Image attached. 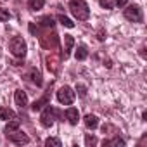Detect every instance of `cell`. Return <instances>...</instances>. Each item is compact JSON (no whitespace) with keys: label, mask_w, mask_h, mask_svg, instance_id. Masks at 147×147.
<instances>
[{"label":"cell","mask_w":147,"mask_h":147,"mask_svg":"<svg viewBox=\"0 0 147 147\" xmlns=\"http://www.w3.org/2000/svg\"><path fill=\"white\" fill-rule=\"evenodd\" d=\"M30 31H31L33 35H36V33H38V28L35 26V23H30Z\"/></svg>","instance_id":"27"},{"label":"cell","mask_w":147,"mask_h":147,"mask_svg":"<svg viewBox=\"0 0 147 147\" xmlns=\"http://www.w3.org/2000/svg\"><path fill=\"white\" fill-rule=\"evenodd\" d=\"M59 61L54 57V55H49L47 57V67H49V71H54V73H57V69H59V64H57Z\"/></svg>","instance_id":"16"},{"label":"cell","mask_w":147,"mask_h":147,"mask_svg":"<svg viewBox=\"0 0 147 147\" xmlns=\"http://www.w3.org/2000/svg\"><path fill=\"white\" fill-rule=\"evenodd\" d=\"M57 19H59V23L62 24V26H66V28H75V23H73L69 18H66V16H57Z\"/></svg>","instance_id":"20"},{"label":"cell","mask_w":147,"mask_h":147,"mask_svg":"<svg viewBox=\"0 0 147 147\" xmlns=\"http://www.w3.org/2000/svg\"><path fill=\"white\" fill-rule=\"evenodd\" d=\"M11 19V12L7 9H0V21H9Z\"/></svg>","instance_id":"25"},{"label":"cell","mask_w":147,"mask_h":147,"mask_svg":"<svg viewBox=\"0 0 147 147\" xmlns=\"http://www.w3.org/2000/svg\"><path fill=\"white\" fill-rule=\"evenodd\" d=\"M73 47H75V38H73L71 35H64V50H62V57L67 59Z\"/></svg>","instance_id":"8"},{"label":"cell","mask_w":147,"mask_h":147,"mask_svg":"<svg viewBox=\"0 0 147 147\" xmlns=\"http://www.w3.org/2000/svg\"><path fill=\"white\" fill-rule=\"evenodd\" d=\"M40 24H42L43 28H52V26H54V18H52V16H43V18L40 19Z\"/></svg>","instance_id":"21"},{"label":"cell","mask_w":147,"mask_h":147,"mask_svg":"<svg viewBox=\"0 0 147 147\" xmlns=\"http://www.w3.org/2000/svg\"><path fill=\"white\" fill-rule=\"evenodd\" d=\"M83 121H85V126L90 128V130H95V128L99 126V118H97L95 114H87Z\"/></svg>","instance_id":"11"},{"label":"cell","mask_w":147,"mask_h":147,"mask_svg":"<svg viewBox=\"0 0 147 147\" xmlns=\"http://www.w3.org/2000/svg\"><path fill=\"white\" fill-rule=\"evenodd\" d=\"M125 18L128 19V21H131V23H140L142 21V9L138 7V5H128L126 9H125Z\"/></svg>","instance_id":"5"},{"label":"cell","mask_w":147,"mask_h":147,"mask_svg":"<svg viewBox=\"0 0 147 147\" xmlns=\"http://www.w3.org/2000/svg\"><path fill=\"white\" fill-rule=\"evenodd\" d=\"M7 138H9L11 142H14V144H19V145H23V144H28V142H30V137H28L26 133H23L21 130H16V131L7 133Z\"/></svg>","instance_id":"7"},{"label":"cell","mask_w":147,"mask_h":147,"mask_svg":"<svg viewBox=\"0 0 147 147\" xmlns=\"http://www.w3.org/2000/svg\"><path fill=\"white\" fill-rule=\"evenodd\" d=\"M0 119H16V114L9 107H0Z\"/></svg>","instance_id":"13"},{"label":"cell","mask_w":147,"mask_h":147,"mask_svg":"<svg viewBox=\"0 0 147 147\" xmlns=\"http://www.w3.org/2000/svg\"><path fill=\"white\" fill-rule=\"evenodd\" d=\"M114 4H116V7H123V5H126V0H114Z\"/></svg>","instance_id":"28"},{"label":"cell","mask_w":147,"mask_h":147,"mask_svg":"<svg viewBox=\"0 0 147 147\" xmlns=\"http://www.w3.org/2000/svg\"><path fill=\"white\" fill-rule=\"evenodd\" d=\"M104 145L106 147H125V140L116 137V138H111V140H104Z\"/></svg>","instance_id":"14"},{"label":"cell","mask_w":147,"mask_h":147,"mask_svg":"<svg viewBox=\"0 0 147 147\" xmlns=\"http://www.w3.org/2000/svg\"><path fill=\"white\" fill-rule=\"evenodd\" d=\"M57 100H59L61 104H64V106H71L73 100H75V92H73V88L67 87V85L61 87V88L57 90Z\"/></svg>","instance_id":"4"},{"label":"cell","mask_w":147,"mask_h":147,"mask_svg":"<svg viewBox=\"0 0 147 147\" xmlns=\"http://www.w3.org/2000/svg\"><path fill=\"white\" fill-rule=\"evenodd\" d=\"M85 144H87V147H92V145H95L97 144V137H94V135H87L85 137Z\"/></svg>","instance_id":"23"},{"label":"cell","mask_w":147,"mask_h":147,"mask_svg":"<svg viewBox=\"0 0 147 147\" xmlns=\"http://www.w3.org/2000/svg\"><path fill=\"white\" fill-rule=\"evenodd\" d=\"M69 11L78 21H87L90 18V9H88V4L85 0H71Z\"/></svg>","instance_id":"1"},{"label":"cell","mask_w":147,"mask_h":147,"mask_svg":"<svg viewBox=\"0 0 147 147\" xmlns=\"http://www.w3.org/2000/svg\"><path fill=\"white\" fill-rule=\"evenodd\" d=\"M9 47H11L12 55H16V57H24L26 55V42L23 40V36H14L11 40Z\"/></svg>","instance_id":"3"},{"label":"cell","mask_w":147,"mask_h":147,"mask_svg":"<svg viewBox=\"0 0 147 147\" xmlns=\"http://www.w3.org/2000/svg\"><path fill=\"white\" fill-rule=\"evenodd\" d=\"M87 55H88L87 47H85V45H80V47H78V50H76V54H75V57H76L78 61H85V59H87Z\"/></svg>","instance_id":"18"},{"label":"cell","mask_w":147,"mask_h":147,"mask_svg":"<svg viewBox=\"0 0 147 147\" xmlns=\"http://www.w3.org/2000/svg\"><path fill=\"white\" fill-rule=\"evenodd\" d=\"M76 92L80 94V97H85V95H87V87L80 83V85H76Z\"/></svg>","instance_id":"26"},{"label":"cell","mask_w":147,"mask_h":147,"mask_svg":"<svg viewBox=\"0 0 147 147\" xmlns=\"http://www.w3.org/2000/svg\"><path fill=\"white\" fill-rule=\"evenodd\" d=\"M14 99H16V104H18L21 109L28 106V97H26V94H24L23 90H16V94H14Z\"/></svg>","instance_id":"10"},{"label":"cell","mask_w":147,"mask_h":147,"mask_svg":"<svg viewBox=\"0 0 147 147\" xmlns=\"http://www.w3.org/2000/svg\"><path fill=\"white\" fill-rule=\"evenodd\" d=\"M16 130H19V121H18V119H11V121L5 125V135L11 133V131H16Z\"/></svg>","instance_id":"19"},{"label":"cell","mask_w":147,"mask_h":147,"mask_svg":"<svg viewBox=\"0 0 147 147\" xmlns=\"http://www.w3.org/2000/svg\"><path fill=\"white\" fill-rule=\"evenodd\" d=\"M66 118H67V121H69L71 125H78V118H80L78 109H76V107H69V109L66 111Z\"/></svg>","instance_id":"9"},{"label":"cell","mask_w":147,"mask_h":147,"mask_svg":"<svg viewBox=\"0 0 147 147\" xmlns=\"http://www.w3.org/2000/svg\"><path fill=\"white\" fill-rule=\"evenodd\" d=\"M30 78H31V82H33L36 87H42L43 80H42V75H40V71H36V69H31V73H30Z\"/></svg>","instance_id":"15"},{"label":"cell","mask_w":147,"mask_h":147,"mask_svg":"<svg viewBox=\"0 0 147 147\" xmlns=\"http://www.w3.org/2000/svg\"><path fill=\"white\" fill-rule=\"evenodd\" d=\"M99 4H100V7H104V9H114V7H116L114 0H99Z\"/></svg>","instance_id":"22"},{"label":"cell","mask_w":147,"mask_h":147,"mask_svg":"<svg viewBox=\"0 0 147 147\" xmlns=\"http://www.w3.org/2000/svg\"><path fill=\"white\" fill-rule=\"evenodd\" d=\"M45 5V0H28V7L31 11H40Z\"/></svg>","instance_id":"17"},{"label":"cell","mask_w":147,"mask_h":147,"mask_svg":"<svg viewBox=\"0 0 147 147\" xmlns=\"http://www.w3.org/2000/svg\"><path fill=\"white\" fill-rule=\"evenodd\" d=\"M47 104H49V94H45L42 99L35 100V102H33V106H31V109H33V111H40V109H42L43 106H47Z\"/></svg>","instance_id":"12"},{"label":"cell","mask_w":147,"mask_h":147,"mask_svg":"<svg viewBox=\"0 0 147 147\" xmlns=\"http://www.w3.org/2000/svg\"><path fill=\"white\" fill-rule=\"evenodd\" d=\"M45 145H55V147H61V140L59 138H54V137H49L47 140H45Z\"/></svg>","instance_id":"24"},{"label":"cell","mask_w":147,"mask_h":147,"mask_svg":"<svg viewBox=\"0 0 147 147\" xmlns=\"http://www.w3.org/2000/svg\"><path fill=\"white\" fill-rule=\"evenodd\" d=\"M57 116H59V111H57L55 107H52L50 104H47V107L43 109V113H42V116H40V121H42V125H43L45 128H49V126L54 125V121H55Z\"/></svg>","instance_id":"2"},{"label":"cell","mask_w":147,"mask_h":147,"mask_svg":"<svg viewBox=\"0 0 147 147\" xmlns=\"http://www.w3.org/2000/svg\"><path fill=\"white\" fill-rule=\"evenodd\" d=\"M40 43H42V47L52 50V49H55L59 45V38H57L55 33H52V35H42L40 36Z\"/></svg>","instance_id":"6"}]
</instances>
